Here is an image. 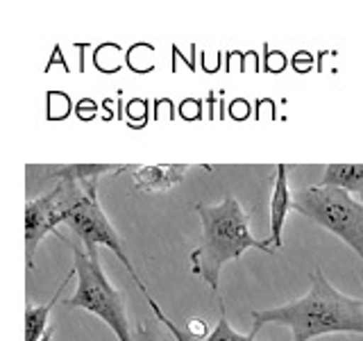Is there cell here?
Here are the masks:
<instances>
[{"instance_id": "obj_1", "label": "cell", "mask_w": 363, "mask_h": 341, "mask_svg": "<svg viewBox=\"0 0 363 341\" xmlns=\"http://www.w3.org/2000/svg\"><path fill=\"white\" fill-rule=\"evenodd\" d=\"M255 318L250 335H255L268 323L286 325L293 341H311L323 335L350 332L363 335V301L340 293L332 287L320 269L311 273V284L302 298L270 310H252Z\"/></svg>"}, {"instance_id": "obj_2", "label": "cell", "mask_w": 363, "mask_h": 341, "mask_svg": "<svg viewBox=\"0 0 363 341\" xmlns=\"http://www.w3.org/2000/svg\"><path fill=\"white\" fill-rule=\"evenodd\" d=\"M193 210L202 221V234L191 253V273L207 282L213 293L220 296V269L230 259H238L250 248L275 253L270 239L261 242L250 232L247 214L236 198L227 196L218 205L198 202Z\"/></svg>"}, {"instance_id": "obj_3", "label": "cell", "mask_w": 363, "mask_h": 341, "mask_svg": "<svg viewBox=\"0 0 363 341\" xmlns=\"http://www.w3.org/2000/svg\"><path fill=\"white\" fill-rule=\"evenodd\" d=\"M68 248H71L73 255V269H75V278H77V289L68 301H64V305L68 310L73 307H82V310L96 314L98 318H102L113 335H116L118 341H132V330H130V321H128V312H125V298L123 293L111 287V282L107 280L105 271L100 266V257L98 250H86L66 242Z\"/></svg>"}, {"instance_id": "obj_4", "label": "cell", "mask_w": 363, "mask_h": 341, "mask_svg": "<svg viewBox=\"0 0 363 341\" xmlns=\"http://www.w3.org/2000/svg\"><path fill=\"white\" fill-rule=\"evenodd\" d=\"M293 210L340 237L363 259V202L345 189L320 185L302 189L293 196Z\"/></svg>"}, {"instance_id": "obj_5", "label": "cell", "mask_w": 363, "mask_h": 341, "mask_svg": "<svg viewBox=\"0 0 363 341\" xmlns=\"http://www.w3.org/2000/svg\"><path fill=\"white\" fill-rule=\"evenodd\" d=\"M57 225H62L60 210H57V191L55 187L48 189V193L28 200L26 205V264L28 271L34 269V255H37V246L45 234L55 232L62 242L66 237L57 230Z\"/></svg>"}, {"instance_id": "obj_6", "label": "cell", "mask_w": 363, "mask_h": 341, "mask_svg": "<svg viewBox=\"0 0 363 341\" xmlns=\"http://www.w3.org/2000/svg\"><path fill=\"white\" fill-rule=\"evenodd\" d=\"M123 170H132L134 175V187L139 191H168L177 187L182 180H184L189 164H152V166H143V164H130L123 166Z\"/></svg>"}, {"instance_id": "obj_7", "label": "cell", "mask_w": 363, "mask_h": 341, "mask_svg": "<svg viewBox=\"0 0 363 341\" xmlns=\"http://www.w3.org/2000/svg\"><path fill=\"white\" fill-rule=\"evenodd\" d=\"M289 166L279 164L277 166V178L275 185H272V196H270V244L272 248H281L284 239H281V230L284 223H286V216L293 210V198H291V189H289Z\"/></svg>"}, {"instance_id": "obj_8", "label": "cell", "mask_w": 363, "mask_h": 341, "mask_svg": "<svg viewBox=\"0 0 363 341\" xmlns=\"http://www.w3.org/2000/svg\"><path fill=\"white\" fill-rule=\"evenodd\" d=\"M75 276V269L68 271V276L60 282V287H57L55 296L52 298L45 303V305H32L28 301L26 305V341H41V337L45 335V330L50 328L48 323V318H50V312H52V307L60 303L62 298V291L68 282H71V278Z\"/></svg>"}, {"instance_id": "obj_9", "label": "cell", "mask_w": 363, "mask_h": 341, "mask_svg": "<svg viewBox=\"0 0 363 341\" xmlns=\"http://www.w3.org/2000/svg\"><path fill=\"white\" fill-rule=\"evenodd\" d=\"M320 187L345 189L352 198L363 202V164H329Z\"/></svg>"}, {"instance_id": "obj_10", "label": "cell", "mask_w": 363, "mask_h": 341, "mask_svg": "<svg viewBox=\"0 0 363 341\" xmlns=\"http://www.w3.org/2000/svg\"><path fill=\"white\" fill-rule=\"evenodd\" d=\"M132 341H177L175 335L159 321V318H143L132 330Z\"/></svg>"}, {"instance_id": "obj_11", "label": "cell", "mask_w": 363, "mask_h": 341, "mask_svg": "<svg viewBox=\"0 0 363 341\" xmlns=\"http://www.w3.org/2000/svg\"><path fill=\"white\" fill-rule=\"evenodd\" d=\"M218 305H220V318L216 328L209 332V337L198 339V341H255V335H241L230 325V318H227V310H225V301L218 296Z\"/></svg>"}, {"instance_id": "obj_12", "label": "cell", "mask_w": 363, "mask_h": 341, "mask_svg": "<svg viewBox=\"0 0 363 341\" xmlns=\"http://www.w3.org/2000/svg\"><path fill=\"white\" fill-rule=\"evenodd\" d=\"M139 291H141V293L145 296V301H147V305H150L152 314H155V316L159 318V321H162V323H164V325H166V328L170 330V332L175 335V339H177V341H193V339L189 337V332H186L184 328H182V325H177V323H173V321H170V318H168V316L164 314V310H162V307L157 305V301L152 298V296L145 291V287H141Z\"/></svg>"}, {"instance_id": "obj_13", "label": "cell", "mask_w": 363, "mask_h": 341, "mask_svg": "<svg viewBox=\"0 0 363 341\" xmlns=\"http://www.w3.org/2000/svg\"><path fill=\"white\" fill-rule=\"evenodd\" d=\"M184 330H186L189 337H191L193 341L209 337V335H207V325H204V321H200V318H191V321L184 325Z\"/></svg>"}, {"instance_id": "obj_14", "label": "cell", "mask_w": 363, "mask_h": 341, "mask_svg": "<svg viewBox=\"0 0 363 341\" xmlns=\"http://www.w3.org/2000/svg\"><path fill=\"white\" fill-rule=\"evenodd\" d=\"M55 332H57V328H55V325H50L48 330H45V335L41 337V341H52V337H55Z\"/></svg>"}]
</instances>
